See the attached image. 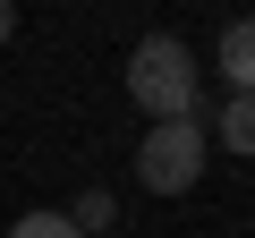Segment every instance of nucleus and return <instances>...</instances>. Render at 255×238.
<instances>
[{
    "label": "nucleus",
    "instance_id": "nucleus-6",
    "mask_svg": "<svg viewBox=\"0 0 255 238\" xmlns=\"http://www.w3.org/2000/svg\"><path fill=\"white\" fill-rule=\"evenodd\" d=\"M9 238H85V230H77L68 213H17V221H9Z\"/></svg>",
    "mask_w": 255,
    "mask_h": 238
},
{
    "label": "nucleus",
    "instance_id": "nucleus-4",
    "mask_svg": "<svg viewBox=\"0 0 255 238\" xmlns=\"http://www.w3.org/2000/svg\"><path fill=\"white\" fill-rule=\"evenodd\" d=\"M213 145H230V153H247L255 162V94H230L221 111H213V128H204Z\"/></svg>",
    "mask_w": 255,
    "mask_h": 238
},
{
    "label": "nucleus",
    "instance_id": "nucleus-1",
    "mask_svg": "<svg viewBox=\"0 0 255 238\" xmlns=\"http://www.w3.org/2000/svg\"><path fill=\"white\" fill-rule=\"evenodd\" d=\"M128 102H136L145 119H196V51L179 34H145L136 51H128Z\"/></svg>",
    "mask_w": 255,
    "mask_h": 238
},
{
    "label": "nucleus",
    "instance_id": "nucleus-2",
    "mask_svg": "<svg viewBox=\"0 0 255 238\" xmlns=\"http://www.w3.org/2000/svg\"><path fill=\"white\" fill-rule=\"evenodd\" d=\"M204 153H213L204 119H153L145 145H136V179H145L153 196H187V187L204 179Z\"/></svg>",
    "mask_w": 255,
    "mask_h": 238
},
{
    "label": "nucleus",
    "instance_id": "nucleus-7",
    "mask_svg": "<svg viewBox=\"0 0 255 238\" xmlns=\"http://www.w3.org/2000/svg\"><path fill=\"white\" fill-rule=\"evenodd\" d=\"M17 34V0H0V43H9Z\"/></svg>",
    "mask_w": 255,
    "mask_h": 238
},
{
    "label": "nucleus",
    "instance_id": "nucleus-3",
    "mask_svg": "<svg viewBox=\"0 0 255 238\" xmlns=\"http://www.w3.org/2000/svg\"><path fill=\"white\" fill-rule=\"evenodd\" d=\"M213 60H221V77H230V94H255V17H230L221 43H213Z\"/></svg>",
    "mask_w": 255,
    "mask_h": 238
},
{
    "label": "nucleus",
    "instance_id": "nucleus-5",
    "mask_svg": "<svg viewBox=\"0 0 255 238\" xmlns=\"http://www.w3.org/2000/svg\"><path fill=\"white\" fill-rule=\"evenodd\" d=\"M68 221H77V230H85V238H102V230H111V221H119V196H111V187H85V196H77V204H68Z\"/></svg>",
    "mask_w": 255,
    "mask_h": 238
}]
</instances>
